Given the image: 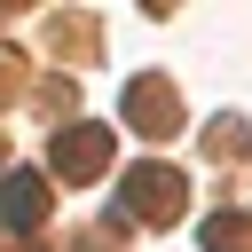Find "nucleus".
Masks as SVG:
<instances>
[{"label": "nucleus", "mask_w": 252, "mask_h": 252, "mask_svg": "<svg viewBox=\"0 0 252 252\" xmlns=\"http://www.w3.org/2000/svg\"><path fill=\"white\" fill-rule=\"evenodd\" d=\"M8 220H16V228H32V220H39V181H32V173H16V181H8Z\"/></svg>", "instance_id": "f257e3e1"}, {"label": "nucleus", "mask_w": 252, "mask_h": 252, "mask_svg": "<svg viewBox=\"0 0 252 252\" xmlns=\"http://www.w3.org/2000/svg\"><path fill=\"white\" fill-rule=\"evenodd\" d=\"M55 165H63V173H94V165H102V134H79L71 150H55Z\"/></svg>", "instance_id": "f03ea898"}]
</instances>
